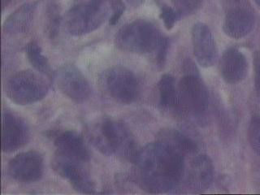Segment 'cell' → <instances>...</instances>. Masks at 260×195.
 Masks as SVG:
<instances>
[{
  "label": "cell",
  "instance_id": "484cf974",
  "mask_svg": "<svg viewBox=\"0 0 260 195\" xmlns=\"http://www.w3.org/2000/svg\"><path fill=\"white\" fill-rule=\"evenodd\" d=\"M254 88L256 93L260 97V51H257L254 53Z\"/></svg>",
  "mask_w": 260,
  "mask_h": 195
},
{
  "label": "cell",
  "instance_id": "603a6c76",
  "mask_svg": "<svg viewBox=\"0 0 260 195\" xmlns=\"http://www.w3.org/2000/svg\"><path fill=\"white\" fill-rule=\"evenodd\" d=\"M59 23H60L59 12L55 7H53L49 11L48 20H47V28L51 39H54L58 35Z\"/></svg>",
  "mask_w": 260,
  "mask_h": 195
},
{
  "label": "cell",
  "instance_id": "8992f818",
  "mask_svg": "<svg viewBox=\"0 0 260 195\" xmlns=\"http://www.w3.org/2000/svg\"><path fill=\"white\" fill-rule=\"evenodd\" d=\"M180 111L203 121L209 109V95L206 85L197 75L186 74L178 84Z\"/></svg>",
  "mask_w": 260,
  "mask_h": 195
},
{
  "label": "cell",
  "instance_id": "ac0fdd59",
  "mask_svg": "<svg viewBox=\"0 0 260 195\" xmlns=\"http://www.w3.org/2000/svg\"><path fill=\"white\" fill-rule=\"evenodd\" d=\"M158 140L165 142L183 156L193 155L199 150L197 144L189 137L173 128H166L161 130L158 134Z\"/></svg>",
  "mask_w": 260,
  "mask_h": 195
},
{
  "label": "cell",
  "instance_id": "ba28073f",
  "mask_svg": "<svg viewBox=\"0 0 260 195\" xmlns=\"http://www.w3.org/2000/svg\"><path fill=\"white\" fill-rule=\"evenodd\" d=\"M57 85L62 93L77 104H82L91 96L92 89L83 73L76 66L63 65L56 73Z\"/></svg>",
  "mask_w": 260,
  "mask_h": 195
},
{
  "label": "cell",
  "instance_id": "9c48e42d",
  "mask_svg": "<svg viewBox=\"0 0 260 195\" xmlns=\"http://www.w3.org/2000/svg\"><path fill=\"white\" fill-rule=\"evenodd\" d=\"M85 164L55 153L53 158L52 167L55 173L66 179L73 189L81 193H95L94 183L84 168Z\"/></svg>",
  "mask_w": 260,
  "mask_h": 195
},
{
  "label": "cell",
  "instance_id": "7a4b0ae2",
  "mask_svg": "<svg viewBox=\"0 0 260 195\" xmlns=\"http://www.w3.org/2000/svg\"><path fill=\"white\" fill-rule=\"evenodd\" d=\"M87 136L96 150L107 156L116 155L134 162L140 150L127 126L113 118L102 117L92 122Z\"/></svg>",
  "mask_w": 260,
  "mask_h": 195
},
{
  "label": "cell",
  "instance_id": "e0dca14e",
  "mask_svg": "<svg viewBox=\"0 0 260 195\" xmlns=\"http://www.w3.org/2000/svg\"><path fill=\"white\" fill-rule=\"evenodd\" d=\"M36 9L35 3L23 4L6 19L4 24V30L11 35L26 32L32 24Z\"/></svg>",
  "mask_w": 260,
  "mask_h": 195
},
{
  "label": "cell",
  "instance_id": "f1b7e54d",
  "mask_svg": "<svg viewBox=\"0 0 260 195\" xmlns=\"http://www.w3.org/2000/svg\"><path fill=\"white\" fill-rule=\"evenodd\" d=\"M254 2H255L257 5L260 8V0H254Z\"/></svg>",
  "mask_w": 260,
  "mask_h": 195
},
{
  "label": "cell",
  "instance_id": "83f0119b",
  "mask_svg": "<svg viewBox=\"0 0 260 195\" xmlns=\"http://www.w3.org/2000/svg\"><path fill=\"white\" fill-rule=\"evenodd\" d=\"M130 3H132V4H136V3L138 2V0H128Z\"/></svg>",
  "mask_w": 260,
  "mask_h": 195
},
{
  "label": "cell",
  "instance_id": "30bf717a",
  "mask_svg": "<svg viewBox=\"0 0 260 195\" xmlns=\"http://www.w3.org/2000/svg\"><path fill=\"white\" fill-rule=\"evenodd\" d=\"M228 2L230 8L223 20V32L232 39H242L254 28V13L246 5V0H228Z\"/></svg>",
  "mask_w": 260,
  "mask_h": 195
},
{
  "label": "cell",
  "instance_id": "7c38bea8",
  "mask_svg": "<svg viewBox=\"0 0 260 195\" xmlns=\"http://www.w3.org/2000/svg\"><path fill=\"white\" fill-rule=\"evenodd\" d=\"M30 132L26 123L17 114L5 111L3 117V150L12 153L28 143Z\"/></svg>",
  "mask_w": 260,
  "mask_h": 195
},
{
  "label": "cell",
  "instance_id": "9a60e30c",
  "mask_svg": "<svg viewBox=\"0 0 260 195\" xmlns=\"http://www.w3.org/2000/svg\"><path fill=\"white\" fill-rule=\"evenodd\" d=\"M219 69L223 79L227 83H238L244 80L247 74L248 63L246 56L238 49H228L222 55Z\"/></svg>",
  "mask_w": 260,
  "mask_h": 195
},
{
  "label": "cell",
  "instance_id": "ffe728a7",
  "mask_svg": "<svg viewBox=\"0 0 260 195\" xmlns=\"http://www.w3.org/2000/svg\"><path fill=\"white\" fill-rule=\"evenodd\" d=\"M25 52L28 62L38 73L48 77H52V69L48 59L43 55L40 46L36 42L28 43L25 47Z\"/></svg>",
  "mask_w": 260,
  "mask_h": 195
},
{
  "label": "cell",
  "instance_id": "44dd1931",
  "mask_svg": "<svg viewBox=\"0 0 260 195\" xmlns=\"http://www.w3.org/2000/svg\"><path fill=\"white\" fill-rule=\"evenodd\" d=\"M248 138L252 149L260 156V116H254L250 120Z\"/></svg>",
  "mask_w": 260,
  "mask_h": 195
},
{
  "label": "cell",
  "instance_id": "5bb4252c",
  "mask_svg": "<svg viewBox=\"0 0 260 195\" xmlns=\"http://www.w3.org/2000/svg\"><path fill=\"white\" fill-rule=\"evenodd\" d=\"M54 144L56 153L61 155L84 164L89 160L90 155L85 141L76 131L66 130L59 133L55 138Z\"/></svg>",
  "mask_w": 260,
  "mask_h": 195
},
{
  "label": "cell",
  "instance_id": "cb8c5ba5",
  "mask_svg": "<svg viewBox=\"0 0 260 195\" xmlns=\"http://www.w3.org/2000/svg\"><path fill=\"white\" fill-rule=\"evenodd\" d=\"M181 17V15L179 14L178 12L170 7H162L161 9L160 18L164 21L167 29L173 28L176 22Z\"/></svg>",
  "mask_w": 260,
  "mask_h": 195
},
{
  "label": "cell",
  "instance_id": "7402d4cb",
  "mask_svg": "<svg viewBox=\"0 0 260 195\" xmlns=\"http://www.w3.org/2000/svg\"><path fill=\"white\" fill-rule=\"evenodd\" d=\"M175 9L181 16L190 14L194 12L201 3V0H173Z\"/></svg>",
  "mask_w": 260,
  "mask_h": 195
},
{
  "label": "cell",
  "instance_id": "6da1fadb",
  "mask_svg": "<svg viewBox=\"0 0 260 195\" xmlns=\"http://www.w3.org/2000/svg\"><path fill=\"white\" fill-rule=\"evenodd\" d=\"M134 164L137 182L150 193L175 189L185 172V157L159 140L140 149Z\"/></svg>",
  "mask_w": 260,
  "mask_h": 195
},
{
  "label": "cell",
  "instance_id": "52a82bcc",
  "mask_svg": "<svg viewBox=\"0 0 260 195\" xmlns=\"http://www.w3.org/2000/svg\"><path fill=\"white\" fill-rule=\"evenodd\" d=\"M100 81L106 93L120 104H132L139 95L140 86L138 78L127 68H109L103 73Z\"/></svg>",
  "mask_w": 260,
  "mask_h": 195
},
{
  "label": "cell",
  "instance_id": "3957f363",
  "mask_svg": "<svg viewBox=\"0 0 260 195\" xmlns=\"http://www.w3.org/2000/svg\"><path fill=\"white\" fill-rule=\"evenodd\" d=\"M165 37L150 21L136 20L118 31L115 43L121 51L143 55L157 53Z\"/></svg>",
  "mask_w": 260,
  "mask_h": 195
},
{
  "label": "cell",
  "instance_id": "d6986e66",
  "mask_svg": "<svg viewBox=\"0 0 260 195\" xmlns=\"http://www.w3.org/2000/svg\"><path fill=\"white\" fill-rule=\"evenodd\" d=\"M159 105L166 111H180L178 86L176 85L174 77L170 74H165L158 83Z\"/></svg>",
  "mask_w": 260,
  "mask_h": 195
},
{
  "label": "cell",
  "instance_id": "2e32d148",
  "mask_svg": "<svg viewBox=\"0 0 260 195\" xmlns=\"http://www.w3.org/2000/svg\"><path fill=\"white\" fill-rule=\"evenodd\" d=\"M214 166L211 158L205 154H199L191 162L189 184L197 193L207 190L213 181Z\"/></svg>",
  "mask_w": 260,
  "mask_h": 195
},
{
  "label": "cell",
  "instance_id": "5b68a950",
  "mask_svg": "<svg viewBox=\"0 0 260 195\" xmlns=\"http://www.w3.org/2000/svg\"><path fill=\"white\" fill-rule=\"evenodd\" d=\"M49 84L42 74L24 70L15 73L5 85L8 99L17 105H29L44 99Z\"/></svg>",
  "mask_w": 260,
  "mask_h": 195
},
{
  "label": "cell",
  "instance_id": "4fadbf2b",
  "mask_svg": "<svg viewBox=\"0 0 260 195\" xmlns=\"http://www.w3.org/2000/svg\"><path fill=\"white\" fill-rule=\"evenodd\" d=\"M192 42L198 63L203 68L213 66L217 59V48L213 35L207 24L197 23L193 25Z\"/></svg>",
  "mask_w": 260,
  "mask_h": 195
},
{
  "label": "cell",
  "instance_id": "d4e9b609",
  "mask_svg": "<svg viewBox=\"0 0 260 195\" xmlns=\"http://www.w3.org/2000/svg\"><path fill=\"white\" fill-rule=\"evenodd\" d=\"M113 9V14L109 20L110 24L114 25L119 21L122 15L124 13V7L122 3V0H110Z\"/></svg>",
  "mask_w": 260,
  "mask_h": 195
},
{
  "label": "cell",
  "instance_id": "8fae6325",
  "mask_svg": "<svg viewBox=\"0 0 260 195\" xmlns=\"http://www.w3.org/2000/svg\"><path fill=\"white\" fill-rule=\"evenodd\" d=\"M44 172V161L40 153L28 150L16 154L8 164V173L15 181L32 183L42 178Z\"/></svg>",
  "mask_w": 260,
  "mask_h": 195
},
{
  "label": "cell",
  "instance_id": "4316f807",
  "mask_svg": "<svg viewBox=\"0 0 260 195\" xmlns=\"http://www.w3.org/2000/svg\"><path fill=\"white\" fill-rule=\"evenodd\" d=\"M11 0H3V9L4 10V8L8 6V4L10 3Z\"/></svg>",
  "mask_w": 260,
  "mask_h": 195
},
{
  "label": "cell",
  "instance_id": "277c9868",
  "mask_svg": "<svg viewBox=\"0 0 260 195\" xmlns=\"http://www.w3.org/2000/svg\"><path fill=\"white\" fill-rule=\"evenodd\" d=\"M108 16L106 0H77L66 16L70 35L82 36L96 30Z\"/></svg>",
  "mask_w": 260,
  "mask_h": 195
}]
</instances>
